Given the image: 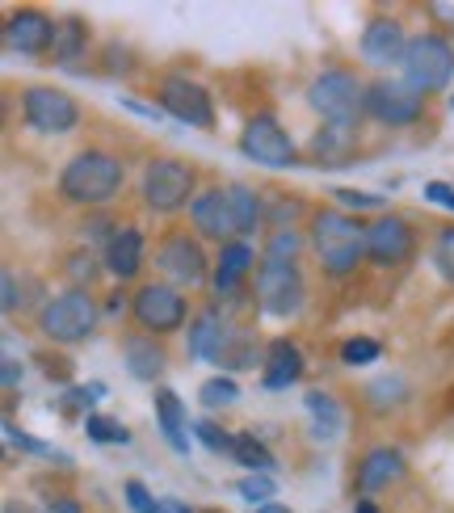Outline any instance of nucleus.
<instances>
[{"instance_id": "nucleus-23", "label": "nucleus", "mask_w": 454, "mask_h": 513, "mask_svg": "<svg viewBox=\"0 0 454 513\" xmlns=\"http://www.w3.org/2000/svg\"><path fill=\"white\" fill-rule=\"evenodd\" d=\"M223 350H227V328L219 324L215 312H202V316L190 324V358L219 362Z\"/></svg>"}, {"instance_id": "nucleus-7", "label": "nucleus", "mask_w": 454, "mask_h": 513, "mask_svg": "<svg viewBox=\"0 0 454 513\" xmlns=\"http://www.w3.org/2000/svg\"><path fill=\"white\" fill-rule=\"evenodd\" d=\"M97 328V307L85 291H68V295H59L55 303H47V312H43V333L51 341H85L89 333Z\"/></svg>"}, {"instance_id": "nucleus-16", "label": "nucleus", "mask_w": 454, "mask_h": 513, "mask_svg": "<svg viewBox=\"0 0 454 513\" xmlns=\"http://www.w3.org/2000/svg\"><path fill=\"white\" fill-rule=\"evenodd\" d=\"M404 55H408V38H404L400 22L375 17L362 34V59L370 68H391V64H404Z\"/></svg>"}, {"instance_id": "nucleus-12", "label": "nucleus", "mask_w": 454, "mask_h": 513, "mask_svg": "<svg viewBox=\"0 0 454 513\" xmlns=\"http://www.w3.org/2000/svg\"><path fill=\"white\" fill-rule=\"evenodd\" d=\"M135 320L148 328V333H173V328L185 324V299L173 291V286H143L135 295Z\"/></svg>"}, {"instance_id": "nucleus-30", "label": "nucleus", "mask_w": 454, "mask_h": 513, "mask_svg": "<svg viewBox=\"0 0 454 513\" xmlns=\"http://www.w3.org/2000/svg\"><path fill=\"white\" fill-rule=\"evenodd\" d=\"M236 492H240L244 501H253V505L261 509V505H274V492H278V488H274L270 476H244V480L236 484Z\"/></svg>"}, {"instance_id": "nucleus-17", "label": "nucleus", "mask_w": 454, "mask_h": 513, "mask_svg": "<svg viewBox=\"0 0 454 513\" xmlns=\"http://www.w3.org/2000/svg\"><path fill=\"white\" fill-rule=\"evenodd\" d=\"M55 22L47 13H38V9H17L9 17V26H5V38H9V47L13 51H22V55H43L55 47Z\"/></svg>"}, {"instance_id": "nucleus-31", "label": "nucleus", "mask_w": 454, "mask_h": 513, "mask_svg": "<svg viewBox=\"0 0 454 513\" xmlns=\"http://www.w3.org/2000/svg\"><path fill=\"white\" fill-rule=\"evenodd\" d=\"M341 358L349 366H370L379 358V341H370V337H354V341H345L341 345Z\"/></svg>"}, {"instance_id": "nucleus-38", "label": "nucleus", "mask_w": 454, "mask_h": 513, "mask_svg": "<svg viewBox=\"0 0 454 513\" xmlns=\"http://www.w3.org/2000/svg\"><path fill=\"white\" fill-rule=\"evenodd\" d=\"M425 198H429V202H438V207H450V211H454V190L442 186V181H429V186H425Z\"/></svg>"}, {"instance_id": "nucleus-35", "label": "nucleus", "mask_w": 454, "mask_h": 513, "mask_svg": "<svg viewBox=\"0 0 454 513\" xmlns=\"http://www.w3.org/2000/svg\"><path fill=\"white\" fill-rule=\"evenodd\" d=\"M127 505H131L135 513H160V501H152L148 488H143L139 480H127Z\"/></svg>"}, {"instance_id": "nucleus-22", "label": "nucleus", "mask_w": 454, "mask_h": 513, "mask_svg": "<svg viewBox=\"0 0 454 513\" xmlns=\"http://www.w3.org/2000/svg\"><path fill=\"white\" fill-rule=\"evenodd\" d=\"M122 362H127V371L143 383H152L164 375V350L148 337H127L122 341Z\"/></svg>"}, {"instance_id": "nucleus-39", "label": "nucleus", "mask_w": 454, "mask_h": 513, "mask_svg": "<svg viewBox=\"0 0 454 513\" xmlns=\"http://www.w3.org/2000/svg\"><path fill=\"white\" fill-rule=\"evenodd\" d=\"M337 198L349 202V207H379V202H383V198H375V194H354V190H337Z\"/></svg>"}, {"instance_id": "nucleus-32", "label": "nucleus", "mask_w": 454, "mask_h": 513, "mask_svg": "<svg viewBox=\"0 0 454 513\" xmlns=\"http://www.w3.org/2000/svg\"><path fill=\"white\" fill-rule=\"evenodd\" d=\"M194 434L215 450V455H232V446H236V438L232 434H223L219 425H211V421H194Z\"/></svg>"}, {"instance_id": "nucleus-21", "label": "nucleus", "mask_w": 454, "mask_h": 513, "mask_svg": "<svg viewBox=\"0 0 454 513\" xmlns=\"http://www.w3.org/2000/svg\"><path fill=\"white\" fill-rule=\"evenodd\" d=\"M400 471H404V455H400V450L375 446V450H370V455L362 459V467H358V492H379V488H387L391 480H400Z\"/></svg>"}, {"instance_id": "nucleus-28", "label": "nucleus", "mask_w": 454, "mask_h": 513, "mask_svg": "<svg viewBox=\"0 0 454 513\" xmlns=\"http://www.w3.org/2000/svg\"><path fill=\"white\" fill-rule=\"evenodd\" d=\"M227 194H232V211H236V228L240 236H249L257 232V223H261V202L249 186H227Z\"/></svg>"}, {"instance_id": "nucleus-11", "label": "nucleus", "mask_w": 454, "mask_h": 513, "mask_svg": "<svg viewBox=\"0 0 454 513\" xmlns=\"http://www.w3.org/2000/svg\"><path fill=\"white\" fill-rule=\"evenodd\" d=\"M366 114L387 127H408L421 118V93L400 85V80H379L366 89Z\"/></svg>"}, {"instance_id": "nucleus-42", "label": "nucleus", "mask_w": 454, "mask_h": 513, "mask_svg": "<svg viewBox=\"0 0 454 513\" xmlns=\"http://www.w3.org/2000/svg\"><path fill=\"white\" fill-rule=\"evenodd\" d=\"M160 513H190V509H185L181 501H160Z\"/></svg>"}, {"instance_id": "nucleus-14", "label": "nucleus", "mask_w": 454, "mask_h": 513, "mask_svg": "<svg viewBox=\"0 0 454 513\" xmlns=\"http://www.w3.org/2000/svg\"><path fill=\"white\" fill-rule=\"evenodd\" d=\"M190 215H194V228H198L202 236L219 240V244H232V236H240L236 211H232V194H227V190H206V194H198L194 207H190Z\"/></svg>"}, {"instance_id": "nucleus-19", "label": "nucleus", "mask_w": 454, "mask_h": 513, "mask_svg": "<svg viewBox=\"0 0 454 513\" xmlns=\"http://www.w3.org/2000/svg\"><path fill=\"white\" fill-rule=\"evenodd\" d=\"M303 375V358H299V345L291 341H274L270 354H265V371H261V387L265 392H282Z\"/></svg>"}, {"instance_id": "nucleus-13", "label": "nucleus", "mask_w": 454, "mask_h": 513, "mask_svg": "<svg viewBox=\"0 0 454 513\" xmlns=\"http://www.w3.org/2000/svg\"><path fill=\"white\" fill-rule=\"evenodd\" d=\"M366 257L379 265H400L412 257V228L396 215H383L366 228Z\"/></svg>"}, {"instance_id": "nucleus-8", "label": "nucleus", "mask_w": 454, "mask_h": 513, "mask_svg": "<svg viewBox=\"0 0 454 513\" xmlns=\"http://www.w3.org/2000/svg\"><path fill=\"white\" fill-rule=\"evenodd\" d=\"M190 190H194V173L177 160H156V164H148V173H143V202L160 215L185 207Z\"/></svg>"}, {"instance_id": "nucleus-47", "label": "nucleus", "mask_w": 454, "mask_h": 513, "mask_svg": "<svg viewBox=\"0 0 454 513\" xmlns=\"http://www.w3.org/2000/svg\"><path fill=\"white\" fill-rule=\"evenodd\" d=\"M354 513H379V509L370 505V501H358V505H354Z\"/></svg>"}, {"instance_id": "nucleus-34", "label": "nucleus", "mask_w": 454, "mask_h": 513, "mask_svg": "<svg viewBox=\"0 0 454 513\" xmlns=\"http://www.w3.org/2000/svg\"><path fill=\"white\" fill-rule=\"evenodd\" d=\"M433 261H438V270L446 282H454V228H446L438 236V249H433Z\"/></svg>"}, {"instance_id": "nucleus-3", "label": "nucleus", "mask_w": 454, "mask_h": 513, "mask_svg": "<svg viewBox=\"0 0 454 513\" xmlns=\"http://www.w3.org/2000/svg\"><path fill=\"white\" fill-rule=\"evenodd\" d=\"M400 68H404V85L408 89H417V93L446 89L450 76H454V51L438 34H417L408 43V55H404Z\"/></svg>"}, {"instance_id": "nucleus-9", "label": "nucleus", "mask_w": 454, "mask_h": 513, "mask_svg": "<svg viewBox=\"0 0 454 513\" xmlns=\"http://www.w3.org/2000/svg\"><path fill=\"white\" fill-rule=\"evenodd\" d=\"M160 106L169 110L177 122H185V127H215V106L211 97H206V89L198 85V80L190 76H164L160 85Z\"/></svg>"}, {"instance_id": "nucleus-24", "label": "nucleus", "mask_w": 454, "mask_h": 513, "mask_svg": "<svg viewBox=\"0 0 454 513\" xmlns=\"http://www.w3.org/2000/svg\"><path fill=\"white\" fill-rule=\"evenodd\" d=\"M253 270V249L244 240H232V244H223V253H219V265H215V291L219 295H232L240 278Z\"/></svg>"}, {"instance_id": "nucleus-1", "label": "nucleus", "mask_w": 454, "mask_h": 513, "mask_svg": "<svg viewBox=\"0 0 454 513\" xmlns=\"http://www.w3.org/2000/svg\"><path fill=\"white\" fill-rule=\"evenodd\" d=\"M312 244H316V257L324 265V274H333V278L354 274L358 261L366 257V232L341 211H320L316 215Z\"/></svg>"}, {"instance_id": "nucleus-4", "label": "nucleus", "mask_w": 454, "mask_h": 513, "mask_svg": "<svg viewBox=\"0 0 454 513\" xmlns=\"http://www.w3.org/2000/svg\"><path fill=\"white\" fill-rule=\"evenodd\" d=\"M312 106L333 122V127H354V122L366 114V89L358 85V76H349L341 68L320 72L312 80Z\"/></svg>"}, {"instance_id": "nucleus-40", "label": "nucleus", "mask_w": 454, "mask_h": 513, "mask_svg": "<svg viewBox=\"0 0 454 513\" xmlns=\"http://www.w3.org/2000/svg\"><path fill=\"white\" fill-rule=\"evenodd\" d=\"M0 286H5V299H0V303H5V312H13V307H17V278L5 274V278H0Z\"/></svg>"}, {"instance_id": "nucleus-27", "label": "nucleus", "mask_w": 454, "mask_h": 513, "mask_svg": "<svg viewBox=\"0 0 454 513\" xmlns=\"http://www.w3.org/2000/svg\"><path fill=\"white\" fill-rule=\"evenodd\" d=\"M85 47H89L85 22H80V17H64V22H59V30H55V55L64 59V64H72L76 55H85Z\"/></svg>"}, {"instance_id": "nucleus-18", "label": "nucleus", "mask_w": 454, "mask_h": 513, "mask_svg": "<svg viewBox=\"0 0 454 513\" xmlns=\"http://www.w3.org/2000/svg\"><path fill=\"white\" fill-rule=\"evenodd\" d=\"M156 421H160L164 442H169L177 455H190V417H185V404L177 400V392H169V387L156 392Z\"/></svg>"}, {"instance_id": "nucleus-44", "label": "nucleus", "mask_w": 454, "mask_h": 513, "mask_svg": "<svg viewBox=\"0 0 454 513\" xmlns=\"http://www.w3.org/2000/svg\"><path fill=\"white\" fill-rule=\"evenodd\" d=\"M5 513H38V509H34V505H17V501H9Z\"/></svg>"}, {"instance_id": "nucleus-5", "label": "nucleus", "mask_w": 454, "mask_h": 513, "mask_svg": "<svg viewBox=\"0 0 454 513\" xmlns=\"http://www.w3.org/2000/svg\"><path fill=\"white\" fill-rule=\"evenodd\" d=\"M257 303L270 316H295L303 307V274H299V265L265 257L261 274H257Z\"/></svg>"}, {"instance_id": "nucleus-6", "label": "nucleus", "mask_w": 454, "mask_h": 513, "mask_svg": "<svg viewBox=\"0 0 454 513\" xmlns=\"http://www.w3.org/2000/svg\"><path fill=\"white\" fill-rule=\"evenodd\" d=\"M240 152L257 164H265V169H291L295 164V143L278 127L274 114L249 118V127L240 131Z\"/></svg>"}, {"instance_id": "nucleus-41", "label": "nucleus", "mask_w": 454, "mask_h": 513, "mask_svg": "<svg viewBox=\"0 0 454 513\" xmlns=\"http://www.w3.org/2000/svg\"><path fill=\"white\" fill-rule=\"evenodd\" d=\"M72 274L80 282H93V261H72Z\"/></svg>"}, {"instance_id": "nucleus-2", "label": "nucleus", "mask_w": 454, "mask_h": 513, "mask_svg": "<svg viewBox=\"0 0 454 513\" xmlns=\"http://www.w3.org/2000/svg\"><path fill=\"white\" fill-rule=\"evenodd\" d=\"M59 190H64L68 202H80V207H101V202H110L122 190V164L106 152H80L59 173Z\"/></svg>"}, {"instance_id": "nucleus-43", "label": "nucleus", "mask_w": 454, "mask_h": 513, "mask_svg": "<svg viewBox=\"0 0 454 513\" xmlns=\"http://www.w3.org/2000/svg\"><path fill=\"white\" fill-rule=\"evenodd\" d=\"M51 513H80L72 501H51Z\"/></svg>"}, {"instance_id": "nucleus-15", "label": "nucleus", "mask_w": 454, "mask_h": 513, "mask_svg": "<svg viewBox=\"0 0 454 513\" xmlns=\"http://www.w3.org/2000/svg\"><path fill=\"white\" fill-rule=\"evenodd\" d=\"M156 265L181 286H198L206 278V257L198 249V240H190V236H169L164 240L156 249Z\"/></svg>"}, {"instance_id": "nucleus-45", "label": "nucleus", "mask_w": 454, "mask_h": 513, "mask_svg": "<svg viewBox=\"0 0 454 513\" xmlns=\"http://www.w3.org/2000/svg\"><path fill=\"white\" fill-rule=\"evenodd\" d=\"M17 383V366L13 362H5V387H13Z\"/></svg>"}, {"instance_id": "nucleus-10", "label": "nucleus", "mask_w": 454, "mask_h": 513, "mask_svg": "<svg viewBox=\"0 0 454 513\" xmlns=\"http://www.w3.org/2000/svg\"><path fill=\"white\" fill-rule=\"evenodd\" d=\"M22 110H26L30 127H34V131H47V135H64V131H72L76 122H80L76 101H72L68 93H59V89H47V85L26 89Z\"/></svg>"}, {"instance_id": "nucleus-26", "label": "nucleus", "mask_w": 454, "mask_h": 513, "mask_svg": "<svg viewBox=\"0 0 454 513\" xmlns=\"http://www.w3.org/2000/svg\"><path fill=\"white\" fill-rule=\"evenodd\" d=\"M232 459L249 467L253 476H265V471H274V455H270V446H265V442H257L253 434H236Z\"/></svg>"}, {"instance_id": "nucleus-20", "label": "nucleus", "mask_w": 454, "mask_h": 513, "mask_svg": "<svg viewBox=\"0 0 454 513\" xmlns=\"http://www.w3.org/2000/svg\"><path fill=\"white\" fill-rule=\"evenodd\" d=\"M143 265V236L135 228H118L106 240V270L114 278H135Z\"/></svg>"}, {"instance_id": "nucleus-29", "label": "nucleus", "mask_w": 454, "mask_h": 513, "mask_svg": "<svg viewBox=\"0 0 454 513\" xmlns=\"http://www.w3.org/2000/svg\"><path fill=\"white\" fill-rule=\"evenodd\" d=\"M236 396H240V387H236V379H206L202 383V404L206 408H223V404H236Z\"/></svg>"}, {"instance_id": "nucleus-33", "label": "nucleus", "mask_w": 454, "mask_h": 513, "mask_svg": "<svg viewBox=\"0 0 454 513\" xmlns=\"http://www.w3.org/2000/svg\"><path fill=\"white\" fill-rule=\"evenodd\" d=\"M85 429H89V438H93V442H127V438H131L122 425H114V421H106V417H93V413H89Z\"/></svg>"}, {"instance_id": "nucleus-25", "label": "nucleus", "mask_w": 454, "mask_h": 513, "mask_svg": "<svg viewBox=\"0 0 454 513\" xmlns=\"http://www.w3.org/2000/svg\"><path fill=\"white\" fill-rule=\"evenodd\" d=\"M307 413L316 417V438L333 442V438L341 434V425H345L341 404H337L333 396H328V392H307Z\"/></svg>"}, {"instance_id": "nucleus-46", "label": "nucleus", "mask_w": 454, "mask_h": 513, "mask_svg": "<svg viewBox=\"0 0 454 513\" xmlns=\"http://www.w3.org/2000/svg\"><path fill=\"white\" fill-rule=\"evenodd\" d=\"M257 513H291V509H286V505H261Z\"/></svg>"}, {"instance_id": "nucleus-36", "label": "nucleus", "mask_w": 454, "mask_h": 513, "mask_svg": "<svg viewBox=\"0 0 454 513\" xmlns=\"http://www.w3.org/2000/svg\"><path fill=\"white\" fill-rule=\"evenodd\" d=\"M295 249H299V236L295 232H278L270 240V253L265 257H274V261H295Z\"/></svg>"}, {"instance_id": "nucleus-37", "label": "nucleus", "mask_w": 454, "mask_h": 513, "mask_svg": "<svg viewBox=\"0 0 454 513\" xmlns=\"http://www.w3.org/2000/svg\"><path fill=\"white\" fill-rule=\"evenodd\" d=\"M5 438L13 442V446H22V450H34V455H51V446H43V442H34V438H26V434H17V429L5 421Z\"/></svg>"}]
</instances>
